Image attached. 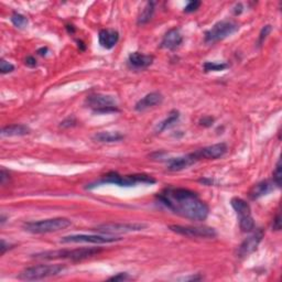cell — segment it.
<instances>
[{"instance_id":"cell-15","label":"cell","mask_w":282,"mask_h":282,"mask_svg":"<svg viewBox=\"0 0 282 282\" xmlns=\"http://www.w3.org/2000/svg\"><path fill=\"white\" fill-rule=\"evenodd\" d=\"M195 162H197V159L194 156V152L190 153V154H186V156H183V157L173 158L171 160H169L168 170L173 171V172L181 171V170H184V169L189 168L191 166H193Z\"/></svg>"},{"instance_id":"cell-12","label":"cell","mask_w":282,"mask_h":282,"mask_svg":"<svg viewBox=\"0 0 282 282\" xmlns=\"http://www.w3.org/2000/svg\"><path fill=\"white\" fill-rule=\"evenodd\" d=\"M262 238H264V232H262V229H257L256 232H253L250 236L247 237L245 241L242 243V245L239 246L237 252L238 257L244 258L252 253L262 241Z\"/></svg>"},{"instance_id":"cell-8","label":"cell","mask_w":282,"mask_h":282,"mask_svg":"<svg viewBox=\"0 0 282 282\" xmlns=\"http://www.w3.org/2000/svg\"><path fill=\"white\" fill-rule=\"evenodd\" d=\"M239 26L236 22L223 20L219 21L212 27L205 34V42L206 43H215V42L222 41L226 37L234 35L235 32L238 31Z\"/></svg>"},{"instance_id":"cell-24","label":"cell","mask_w":282,"mask_h":282,"mask_svg":"<svg viewBox=\"0 0 282 282\" xmlns=\"http://www.w3.org/2000/svg\"><path fill=\"white\" fill-rule=\"evenodd\" d=\"M10 20L12 22V25L19 28V29H23V28H26L28 26V19L23 15H21V13L13 12L11 15Z\"/></svg>"},{"instance_id":"cell-17","label":"cell","mask_w":282,"mask_h":282,"mask_svg":"<svg viewBox=\"0 0 282 282\" xmlns=\"http://www.w3.org/2000/svg\"><path fill=\"white\" fill-rule=\"evenodd\" d=\"M119 40V34L116 30L112 29H104L101 30L98 34V42L102 48L106 50H110L117 44Z\"/></svg>"},{"instance_id":"cell-32","label":"cell","mask_w":282,"mask_h":282,"mask_svg":"<svg viewBox=\"0 0 282 282\" xmlns=\"http://www.w3.org/2000/svg\"><path fill=\"white\" fill-rule=\"evenodd\" d=\"M213 121L214 119L212 118V117H204V118L201 119L200 124L204 127H211L212 125H213Z\"/></svg>"},{"instance_id":"cell-25","label":"cell","mask_w":282,"mask_h":282,"mask_svg":"<svg viewBox=\"0 0 282 282\" xmlns=\"http://www.w3.org/2000/svg\"><path fill=\"white\" fill-rule=\"evenodd\" d=\"M229 65L227 63H215V62H206L204 64V70L205 72H218V70H226Z\"/></svg>"},{"instance_id":"cell-35","label":"cell","mask_w":282,"mask_h":282,"mask_svg":"<svg viewBox=\"0 0 282 282\" xmlns=\"http://www.w3.org/2000/svg\"><path fill=\"white\" fill-rule=\"evenodd\" d=\"M11 248H12V246L9 245V244H7L2 239V241H1V246H0V253H1V255H3V253L6 252L8 249H11Z\"/></svg>"},{"instance_id":"cell-9","label":"cell","mask_w":282,"mask_h":282,"mask_svg":"<svg viewBox=\"0 0 282 282\" xmlns=\"http://www.w3.org/2000/svg\"><path fill=\"white\" fill-rule=\"evenodd\" d=\"M169 229L182 236L191 238H215L217 236L216 230L206 226H181V225H171Z\"/></svg>"},{"instance_id":"cell-26","label":"cell","mask_w":282,"mask_h":282,"mask_svg":"<svg viewBox=\"0 0 282 282\" xmlns=\"http://www.w3.org/2000/svg\"><path fill=\"white\" fill-rule=\"evenodd\" d=\"M12 70H15V65L7 62V61L3 59L0 61V72H1V74L11 73Z\"/></svg>"},{"instance_id":"cell-10","label":"cell","mask_w":282,"mask_h":282,"mask_svg":"<svg viewBox=\"0 0 282 282\" xmlns=\"http://www.w3.org/2000/svg\"><path fill=\"white\" fill-rule=\"evenodd\" d=\"M147 225L140 223H108L102 224L97 226L95 230L103 235H114L121 233H130V232H140L143 230Z\"/></svg>"},{"instance_id":"cell-30","label":"cell","mask_w":282,"mask_h":282,"mask_svg":"<svg viewBox=\"0 0 282 282\" xmlns=\"http://www.w3.org/2000/svg\"><path fill=\"white\" fill-rule=\"evenodd\" d=\"M76 124H77V121L74 118V117H69V118H67L61 123V127H63V128H70V127L76 126Z\"/></svg>"},{"instance_id":"cell-2","label":"cell","mask_w":282,"mask_h":282,"mask_svg":"<svg viewBox=\"0 0 282 282\" xmlns=\"http://www.w3.org/2000/svg\"><path fill=\"white\" fill-rule=\"evenodd\" d=\"M102 251L101 248H77V249H64V250H54V251H45L41 253H36L35 258L36 259H70L73 261L84 260L98 255Z\"/></svg>"},{"instance_id":"cell-31","label":"cell","mask_w":282,"mask_h":282,"mask_svg":"<svg viewBox=\"0 0 282 282\" xmlns=\"http://www.w3.org/2000/svg\"><path fill=\"white\" fill-rule=\"evenodd\" d=\"M127 279H129L128 274H126V272H120V274H118L117 276L110 277V278L108 280H110V281H124Z\"/></svg>"},{"instance_id":"cell-19","label":"cell","mask_w":282,"mask_h":282,"mask_svg":"<svg viewBox=\"0 0 282 282\" xmlns=\"http://www.w3.org/2000/svg\"><path fill=\"white\" fill-rule=\"evenodd\" d=\"M124 138L125 136L118 131H102V133H97L93 136L94 140L102 143L118 142V141L124 140Z\"/></svg>"},{"instance_id":"cell-37","label":"cell","mask_w":282,"mask_h":282,"mask_svg":"<svg viewBox=\"0 0 282 282\" xmlns=\"http://www.w3.org/2000/svg\"><path fill=\"white\" fill-rule=\"evenodd\" d=\"M243 12V6H242V3H238L236 4V7H235L234 9V13L235 15H241V13Z\"/></svg>"},{"instance_id":"cell-7","label":"cell","mask_w":282,"mask_h":282,"mask_svg":"<svg viewBox=\"0 0 282 282\" xmlns=\"http://www.w3.org/2000/svg\"><path fill=\"white\" fill-rule=\"evenodd\" d=\"M232 208L236 212L239 227L245 233H249L255 229V222L251 214V209L245 200L239 199V197H234L230 201Z\"/></svg>"},{"instance_id":"cell-11","label":"cell","mask_w":282,"mask_h":282,"mask_svg":"<svg viewBox=\"0 0 282 282\" xmlns=\"http://www.w3.org/2000/svg\"><path fill=\"white\" fill-rule=\"evenodd\" d=\"M121 238L107 236V235H70L61 239V243L70 244V243H88V244H109L118 242Z\"/></svg>"},{"instance_id":"cell-14","label":"cell","mask_w":282,"mask_h":282,"mask_svg":"<svg viewBox=\"0 0 282 282\" xmlns=\"http://www.w3.org/2000/svg\"><path fill=\"white\" fill-rule=\"evenodd\" d=\"M183 42V35L181 34L180 29L177 28H173V29L169 30L163 36V40L161 42V46L168 50H176L182 44Z\"/></svg>"},{"instance_id":"cell-21","label":"cell","mask_w":282,"mask_h":282,"mask_svg":"<svg viewBox=\"0 0 282 282\" xmlns=\"http://www.w3.org/2000/svg\"><path fill=\"white\" fill-rule=\"evenodd\" d=\"M271 190H272L271 183L268 181H262L252 187L250 193H249V196H250L251 200H257L261 196L267 195Z\"/></svg>"},{"instance_id":"cell-29","label":"cell","mask_w":282,"mask_h":282,"mask_svg":"<svg viewBox=\"0 0 282 282\" xmlns=\"http://www.w3.org/2000/svg\"><path fill=\"white\" fill-rule=\"evenodd\" d=\"M200 6H201V1H196V0H194V1H190L189 3H187V6L184 8V12L186 13L194 12L200 8Z\"/></svg>"},{"instance_id":"cell-38","label":"cell","mask_w":282,"mask_h":282,"mask_svg":"<svg viewBox=\"0 0 282 282\" xmlns=\"http://www.w3.org/2000/svg\"><path fill=\"white\" fill-rule=\"evenodd\" d=\"M46 52H48V48H42L37 51V53H39L40 55H45Z\"/></svg>"},{"instance_id":"cell-22","label":"cell","mask_w":282,"mask_h":282,"mask_svg":"<svg viewBox=\"0 0 282 282\" xmlns=\"http://www.w3.org/2000/svg\"><path fill=\"white\" fill-rule=\"evenodd\" d=\"M154 12V2H148L145 7L142 9L138 17V25H145L148 23L153 16Z\"/></svg>"},{"instance_id":"cell-36","label":"cell","mask_w":282,"mask_h":282,"mask_svg":"<svg viewBox=\"0 0 282 282\" xmlns=\"http://www.w3.org/2000/svg\"><path fill=\"white\" fill-rule=\"evenodd\" d=\"M7 180H9V173H7L6 171L3 170H1V172H0V182H1V184L3 185L4 183H6V181Z\"/></svg>"},{"instance_id":"cell-34","label":"cell","mask_w":282,"mask_h":282,"mask_svg":"<svg viewBox=\"0 0 282 282\" xmlns=\"http://www.w3.org/2000/svg\"><path fill=\"white\" fill-rule=\"evenodd\" d=\"M272 228L275 230H280L281 229V220H280V214L276 216V218L274 220V225H272Z\"/></svg>"},{"instance_id":"cell-16","label":"cell","mask_w":282,"mask_h":282,"mask_svg":"<svg viewBox=\"0 0 282 282\" xmlns=\"http://www.w3.org/2000/svg\"><path fill=\"white\" fill-rule=\"evenodd\" d=\"M162 102H163V96L161 94L158 92H153L147 94L143 98H141L137 104H136L135 109L137 111H143L149 109V108L160 105Z\"/></svg>"},{"instance_id":"cell-6","label":"cell","mask_w":282,"mask_h":282,"mask_svg":"<svg viewBox=\"0 0 282 282\" xmlns=\"http://www.w3.org/2000/svg\"><path fill=\"white\" fill-rule=\"evenodd\" d=\"M86 105L91 107L95 114H110L119 111L114 96L104 94H92L86 98Z\"/></svg>"},{"instance_id":"cell-5","label":"cell","mask_w":282,"mask_h":282,"mask_svg":"<svg viewBox=\"0 0 282 282\" xmlns=\"http://www.w3.org/2000/svg\"><path fill=\"white\" fill-rule=\"evenodd\" d=\"M65 269L63 265L56 264V265H39L34 266L23 270L18 278L20 280L26 281H35V280H42L50 278V277H54L60 275L61 272Z\"/></svg>"},{"instance_id":"cell-4","label":"cell","mask_w":282,"mask_h":282,"mask_svg":"<svg viewBox=\"0 0 282 282\" xmlns=\"http://www.w3.org/2000/svg\"><path fill=\"white\" fill-rule=\"evenodd\" d=\"M72 222L65 217H56L50 219L37 220V222H29L23 225L26 232L31 234H48L55 233L70 227Z\"/></svg>"},{"instance_id":"cell-18","label":"cell","mask_w":282,"mask_h":282,"mask_svg":"<svg viewBox=\"0 0 282 282\" xmlns=\"http://www.w3.org/2000/svg\"><path fill=\"white\" fill-rule=\"evenodd\" d=\"M152 62H153V56L145 55L140 52L131 53L128 58V63L130 67L137 70L147 69L152 64Z\"/></svg>"},{"instance_id":"cell-13","label":"cell","mask_w":282,"mask_h":282,"mask_svg":"<svg viewBox=\"0 0 282 282\" xmlns=\"http://www.w3.org/2000/svg\"><path fill=\"white\" fill-rule=\"evenodd\" d=\"M226 152H227L226 143L220 142V143L209 145V147H205L203 149L197 150V151L194 152V156L196 157L197 161H200V160H202V159L215 160V159H218L220 157H223Z\"/></svg>"},{"instance_id":"cell-20","label":"cell","mask_w":282,"mask_h":282,"mask_svg":"<svg viewBox=\"0 0 282 282\" xmlns=\"http://www.w3.org/2000/svg\"><path fill=\"white\" fill-rule=\"evenodd\" d=\"M30 134V128L25 125H10L3 127L1 130V137H20Z\"/></svg>"},{"instance_id":"cell-23","label":"cell","mask_w":282,"mask_h":282,"mask_svg":"<svg viewBox=\"0 0 282 282\" xmlns=\"http://www.w3.org/2000/svg\"><path fill=\"white\" fill-rule=\"evenodd\" d=\"M178 118H180V114H178V111H176V110L171 111L170 114H169L168 118L164 119L162 123L159 124V126H158L159 133H162V131L171 128L173 125L176 124V121L178 120Z\"/></svg>"},{"instance_id":"cell-1","label":"cell","mask_w":282,"mask_h":282,"mask_svg":"<svg viewBox=\"0 0 282 282\" xmlns=\"http://www.w3.org/2000/svg\"><path fill=\"white\" fill-rule=\"evenodd\" d=\"M158 199L173 213L195 222L205 220L210 213L209 206L196 193L187 189L169 187L158 195Z\"/></svg>"},{"instance_id":"cell-27","label":"cell","mask_w":282,"mask_h":282,"mask_svg":"<svg viewBox=\"0 0 282 282\" xmlns=\"http://www.w3.org/2000/svg\"><path fill=\"white\" fill-rule=\"evenodd\" d=\"M281 177H282V175H281V160H279L278 163H277V166H276V170L274 172V182H275V184L278 187L281 186Z\"/></svg>"},{"instance_id":"cell-3","label":"cell","mask_w":282,"mask_h":282,"mask_svg":"<svg viewBox=\"0 0 282 282\" xmlns=\"http://www.w3.org/2000/svg\"><path fill=\"white\" fill-rule=\"evenodd\" d=\"M139 183H144V184H153L156 180L152 176L147 175H134V176H120L116 172H110L106 175L102 180L97 181L94 184L88 186V189L98 186L101 184H115L118 186H135Z\"/></svg>"},{"instance_id":"cell-33","label":"cell","mask_w":282,"mask_h":282,"mask_svg":"<svg viewBox=\"0 0 282 282\" xmlns=\"http://www.w3.org/2000/svg\"><path fill=\"white\" fill-rule=\"evenodd\" d=\"M26 65H28L29 68H35L36 67V60L34 56H28L26 59Z\"/></svg>"},{"instance_id":"cell-28","label":"cell","mask_w":282,"mask_h":282,"mask_svg":"<svg viewBox=\"0 0 282 282\" xmlns=\"http://www.w3.org/2000/svg\"><path fill=\"white\" fill-rule=\"evenodd\" d=\"M271 30H272V27L269 26V25L262 28V30H261V32H260V35H259V40H258V44L261 45L262 42H264V41L267 39V36L270 35Z\"/></svg>"}]
</instances>
